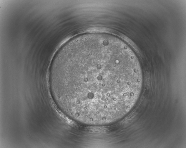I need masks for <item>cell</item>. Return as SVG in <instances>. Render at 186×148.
Wrapping results in <instances>:
<instances>
[{
    "instance_id": "1",
    "label": "cell",
    "mask_w": 186,
    "mask_h": 148,
    "mask_svg": "<svg viewBox=\"0 0 186 148\" xmlns=\"http://www.w3.org/2000/svg\"><path fill=\"white\" fill-rule=\"evenodd\" d=\"M136 75L119 43L94 37L60 48L51 63L49 79L54 96L68 113L99 121L128 112Z\"/></svg>"
}]
</instances>
